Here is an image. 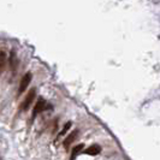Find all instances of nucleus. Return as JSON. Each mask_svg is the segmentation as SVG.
Instances as JSON below:
<instances>
[{
  "instance_id": "2",
  "label": "nucleus",
  "mask_w": 160,
  "mask_h": 160,
  "mask_svg": "<svg viewBox=\"0 0 160 160\" xmlns=\"http://www.w3.org/2000/svg\"><path fill=\"white\" fill-rule=\"evenodd\" d=\"M35 95H36V89L32 88L28 92V94H27L25 99L23 100V102L21 104V110L27 111V110L30 107V105L32 104V101H34V99H35Z\"/></svg>"
},
{
  "instance_id": "8",
  "label": "nucleus",
  "mask_w": 160,
  "mask_h": 160,
  "mask_svg": "<svg viewBox=\"0 0 160 160\" xmlns=\"http://www.w3.org/2000/svg\"><path fill=\"white\" fill-rule=\"evenodd\" d=\"M83 148H84V144L83 143H80V144H77V146H75V148H73V151H72L71 157H70V160L76 159V157H77L82 151H83Z\"/></svg>"
},
{
  "instance_id": "7",
  "label": "nucleus",
  "mask_w": 160,
  "mask_h": 160,
  "mask_svg": "<svg viewBox=\"0 0 160 160\" xmlns=\"http://www.w3.org/2000/svg\"><path fill=\"white\" fill-rule=\"evenodd\" d=\"M6 63H8V56L4 51H0V75L6 69Z\"/></svg>"
},
{
  "instance_id": "1",
  "label": "nucleus",
  "mask_w": 160,
  "mask_h": 160,
  "mask_svg": "<svg viewBox=\"0 0 160 160\" xmlns=\"http://www.w3.org/2000/svg\"><path fill=\"white\" fill-rule=\"evenodd\" d=\"M46 110H52V106L48 104L46 100H43L42 98H40V99H39V101H38L36 105H35V107H34V111H32V118H35V117H36V114L43 112V111H46Z\"/></svg>"
},
{
  "instance_id": "10",
  "label": "nucleus",
  "mask_w": 160,
  "mask_h": 160,
  "mask_svg": "<svg viewBox=\"0 0 160 160\" xmlns=\"http://www.w3.org/2000/svg\"><path fill=\"white\" fill-rule=\"evenodd\" d=\"M0 160H4V159H2V158H1V157H0Z\"/></svg>"
},
{
  "instance_id": "4",
  "label": "nucleus",
  "mask_w": 160,
  "mask_h": 160,
  "mask_svg": "<svg viewBox=\"0 0 160 160\" xmlns=\"http://www.w3.org/2000/svg\"><path fill=\"white\" fill-rule=\"evenodd\" d=\"M77 134H78V131H77V130H75V131H72L71 134H70L69 136H68V137H66V138H65V141H64V142H63V146H64V148H65V149H66V151L69 149V147H70V144H71L72 142L75 141V138L77 137Z\"/></svg>"
},
{
  "instance_id": "3",
  "label": "nucleus",
  "mask_w": 160,
  "mask_h": 160,
  "mask_svg": "<svg viewBox=\"0 0 160 160\" xmlns=\"http://www.w3.org/2000/svg\"><path fill=\"white\" fill-rule=\"evenodd\" d=\"M32 81V72H27L25 75L23 76V78L21 80V83H19V88H18V95L23 94L24 92L27 90V87L29 86Z\"/></svg>"
},
{
  "instance_id": "6",
  "label": "nucleus",
  "mask_w": 160,
  "mask_h": 160,
  "mask_svg": "<svg viewBox=\"0 0 160 160\" xmlns=\"http://www.w3.org/2000/svg\"><path fill=\"white\" fill-rule=\"evenodd\" d=\"M83 153L88 154V155H98L99 153H101V147L99 144H92L90 147H88Z\"/></svg>"
},
{
  "instance_id": "5",
  "label": "nucleus",
  "mask_w": 160,
  "mask_h": 160,
  "mask_svg": "<svg viewBox=\"0 0 160 160\" xmlns=\"http://www.w3.org/2000/svg\"><path fill=\"white\" fill-rule=\"evenodd\" d=\"M8 62H10V66H11V70L12 72L16 71V68L18 65V60H17V57H16V51L12 49L11 53H10V58H8Z\"/></svg>"
},
{
  "instance_id": "9",
  "label": "nucleus",
  "mask_w": 160,
  "mask_h": 160,
  "mask_svg": "<svg viewBox=\"0 0 160 160\" xmlns=\"http://www.w3.org/2000/svg\"><path fill=\"white\" fill-rule=\"evenodd\" d=\"M70 127H71V122H68V123H66V125L64 127V129H63V130L60 131L59 136H63V135H65V132H66V131L69 130V128H70Z\"/></svg>"
}]
</instances>
